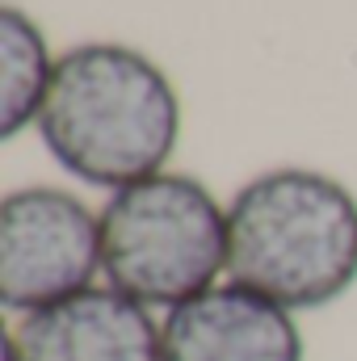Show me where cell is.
<instances>
[{"mask_svg":"<svg viewBox=\"0 0 357 361\" xmlns=\"http://www.w3.org/2000/svg\"><path fill=\"white\" fill-rule=\"evenodd\" d=\"M4 361H160V319L114 286L13 315Z\"/></svg>","mask_w":357,"mask_h":361,"instance_id":"5b68a950","label":"cell"},{"mask_svg":"<svg viewBox=\"0 0 357 361\" xmlns=\"http://www.w3.org/2000/svg\"><path fill=\"white\" fill-rule=\"evenodd\" d=\"M101 277V210L59 185H21L0 202V302L30 315Z\"/></svg>","mask_w":357,"mask_h":361,"instance_id":"277c9868","label":"cell"},{"mask_svg":"<svg viewBox=\"0 0 357 361\" xmlns=\"http://www.w3.org/2000/svg\"><path fill=\"white\" fill-rule=\"evenodd\" d=\"M101 277L152 311L206 294L227 277V206L173 169L109 193L101 206Z\"/></svg>","mask_w":357,"mask_h":361,"instance_id":"3957f363","label":"cell"},{"mask_svg":"<svg viewBox=\"0 0 357 361\" xmlns=\"http://www.w3.org/2000/svg\"><path fill=\"white\" fill-rule=\"evenodd\" d=\"M227 281L286 311H324L357 286V193L320 169H269L227 202Z\"/></svg>","mask_w":357,"mask_h":361,"instance_id":"7a4b0ae2","label":"cell"},{"mask_svg":"<svg viewBox=\"0 0 357 361\" xmlns=\"http://www.w3.org/2000/svg\"><path fill=\"white\" fill-rule=\"evenodd\" d=\"M55 80V55L34 17L17 4L0 8V139L38 126L42 101Z\"/></svg>","mask_w":357,"mask_h":361,"instance_id":"52a82bcc","label":"cell"},{"mask_svg":"<svg viewBox=\"0 0 357 361\" xmlns=\"http://www.w3.org/2000/svg\"><path fill=\"white\" fill-rule=\"evenodd\" d=\"M38 135L59 169L118 193L169 169L181 139L177 85L139 47H68L55 59Z\"/></svg>","mask_w":357,"mask_h":361,"instance_id":"6da1fadb","label":"cell"},{"mask_svg":"<svg viewBox=\"0 0 357 361\" xmlns=\"http://www.w3.org/2000/svg\"><path fill=\"white\" fill-rule=\"evenodd\" d=\"M160 361H307V341L294 311L223 277L160 315Z\"/></svg>","mask_w":357,"mask_h":361,"instance_id":"8992f818","label":"cell"}]
</instances>
